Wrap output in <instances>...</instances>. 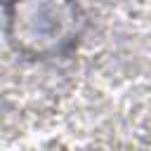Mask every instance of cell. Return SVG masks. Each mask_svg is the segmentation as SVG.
I'll use <instances>...</instances> for the list:
<instances>
[{"label":"cell","instance_id":"obj_1","mask_svg":"<svg viewBox=\"0 0 151 151\" xmlns=\"http://www.w3.org/2000/svg\"><path fill=\"white\" fill-rule=\"evenodd\" d=\"M80 12L73 0H14L12 40L31 54H59L78 40Z\"/></svg>","mask_w":151,"mask_h":151}]
</instances>
